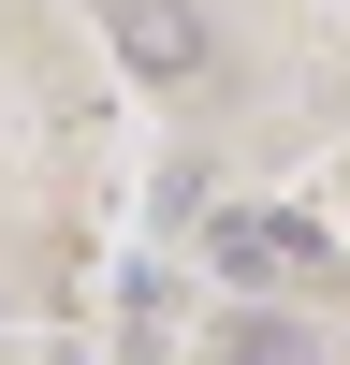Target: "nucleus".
Masks as SVG:
<instances>
[{"label": "nucleus", "mask_w": 350, "mask_h": 365, "mask_svg": "<svg viewBox=\"0 0 350 365\" xmlns=\"http://www.w3.org/2000/svg\"><path fill=\"white\" fill-rule=\"evenodd\" d=\"M117 58H132V73H204V15H175V0H117Z\"/></svg>", "instance_id": "1"}, {"label": "nucleus", "mask_w": 350, "mask_h": 365, "mask_svg": "<svg viewBox=\"0 0 350 365\" xmlns=\"http://www.w3.org/2000/svg\"><path fill=\"white\" fill-rule=\"evenodd\" d=\"M292 263L321 278V234H307V220H219V278H248V292H277Z\"/></svg>", "instance_id": "2"}, {"label": "nucleus", "mask_w": 350, "mask_h": 365, "mask_svg": "<svg viewBox=\"0 0 350 365\" xmlns=\"http://www.w3.org/2000/svg\"><path fill=\"white\" fill-rule=\"evenodd\" d=\"M219 365H321V336H307V322H233Z\"/></svg>", "instance_id": "3"}]
</instances>
